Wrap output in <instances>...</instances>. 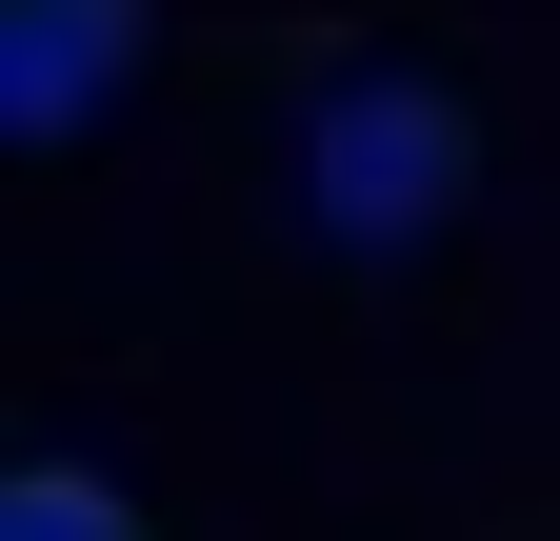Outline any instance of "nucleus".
<instances>
[{"mask_svg":"<svg viewBox=\"0 0 560 541\" xmlns=\"http://www.w3.org/2000/svg\"><path fill=\"white\" fill-rule=\"evenodd\" d=\"M0 541H140V502L81 482V461H21V482H0Z\"/></svg>","mask_w":560,"mask_h":541,"instance_id":"1","label":"nucleus"}]
</instances>
